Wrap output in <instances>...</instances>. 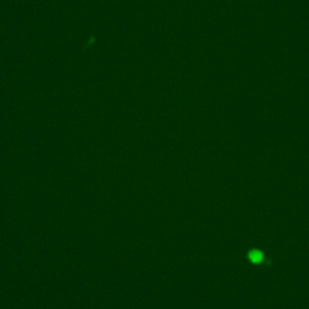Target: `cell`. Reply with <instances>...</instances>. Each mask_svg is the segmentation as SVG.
<instances>
[{"label": "cell", "instance_id": "6da1fadb", "mask_svg": "<svg viewBox=\"0 0 309 309\" xmlns=\"http://www.w3.org/2000/svg\"><path fill=\"white\" fill-rule=\"evenodd\" d=\"M248 258L249 259L254 262V263H258L262 260L263 258V255L260 251L258 250H251L249 253H248Z\"/></svg>", "mask_w": 309, "mask_h": 309}]
</instances>
